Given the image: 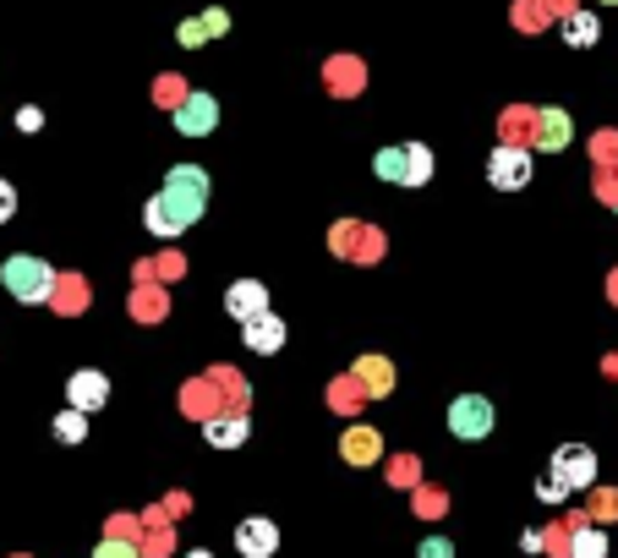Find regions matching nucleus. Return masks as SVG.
<instances>
[{"label":"nucleus","instance_id":"412c9836","mask_svg":"<svg viewBox=\"0 0 618 558\" xmlns=\"http://www.w3.org/2000/svg\"><path fill=\"white\" fill-rule=\"evenodd\" d=\"M537 498H542V503H563V498H569V488H563V482H558L553 471H548V477L537 482Z\"/></svg>","mask_w":618,"mask_h":558},{"label":"nucleus","instance_id":"f03ea898","mask_svg":"<svg viewBox=\"0 0 618 558\" xmlns=\"http://www.w3.org/2000/svg\"><path fill=\"white\" fill-rule=\"evenodd\" d=\"M203 219V208H192L182 197H170V192H159V197H148V208H143V225H148V236H186L192 225Z\"/></svg>","mask_w":618,"mask_h":558},{"label":"nucleus","instance_id":"b1692460","mask_svg":"<svg viewBox=\"0 0 618 558\" xmlns=\"http://www.w3.org/2000/svg\"><path fill=\"white\" fill-rule=\"evenodd\" d=\"M11 214H17V186H11V182H0V225H6Z\"/></svg>","mask_w":618,"mask_h":558},{"label":"nucleus","instance_id":"423d86ee","mask_svg":"<svg viewBox=\"0 0 618 558\" xmlns=\"http://www.w3.org/2000/svg\"><path fill=\"white\" fill-rule=\"evenodd\" d=\"M219 126V99L214 94H186V105H176V131L182 137H208Z\"/></svg>","mask_w":618,"mask_h":558},{"label":"nucleus","instance_id":"7ed1b4c3","mask_svg":"<svg viewBox=\"0 0 618 558\" xmlns=\"http://www.w3.org/2000/svg\"><path fill=\"white\" fill-rule=\"evenodd\" d=\"M493 400H482V394H460L454 405H449V433L465 438V443H482V438L493 433Z\"/></svg>","mask_w":618,"mask_h":558},{"label":"nucleus","instance_id":"20e7f679","mask_svg":"<svg viewBox=\"0 0 618 558\" xmlns=\"http://www.w3.org/2000/svg\"><path fill=\"white\" fill-rule=\"evenodd\" d=\"M553 477L569 493L591 488V482H597V454H591L586 443H563V449H553Z\"/></svg>","mask_w":618,"mask_h":558},{"label":"nucleus","instance_id":"1a4fd4ad","mask_svg":"<svg viewBox=\"0 0 618 558\" xmlns=\"http://www.w3.org/2000/svg\"><path fill=\"white\" fill-rule=\"evenodd\" d=\"M236 548H242V558H274V548H279V526L252 515V520L236 526Z\"/></svg>","mask_w":618,"mask_h":558},{"label":"nucleus","instance_id":"cd10ccee","mask_svg":"<svg viewBox=\"0 0 618 558\" xmlns=\"http://www.w3.org/2000/svg\"><path fill=\"white\" fill-rule=\"evenodd\" d=\"M192 558H208V554H192Z\"/></svg>","mask_w":618,"mask_h":558},{"label":"nucleus","instance_id":"39448f33","mask_svg":"<svg viewBox=\"0 0 618 558\" xmlns=\"http://www.w3.org/2000/svg\"><path fill=\"white\" fill-rule=\"evenodd\" d=\"M66 400H71V411H105V400H110V378L105 372H94V368H82V372H71L66 378Z\"/></svg>","mask_w":618,"mask_h":558},{"label":"nucleus","instance_id":"a211bd4d","mask_svg":"<svg viewBox=\"0 0 618 558\" xmlns=\"http://www.w3.org/2000/svg\"><path fill=\"white\" fill-rule=\"evenodd\" d=\"M433 176V154L422 143H405V186H422Z\"/></svg>","mask_w":618,"mask_h":558},{"label":"nucleus","instance_id":"dca6fc26","mask_svg":"<svg viewBox=\"0 0 618 558\" xmlns=\"http://www.w3.org/2000/svg\"><path fill=\"white\" fill-rule=\"evenodd\" d=\"M372 176H377V182L405 186V143H400V148H377V159H372Z\"/></svg>","mask_w":618,"mask_h":558},{"label":"nucleus","instance_id":"4468645a","mask_svg":"<svg viewBox=\"0 0 618 558\" xmlns=\"http://www.w3.org/2000/svg\"><path fill=\"white\" fill-rule=\"evenodd\" d=\"M597 33H602V22H597L591 11H569V17H563V45L591 50V45H597Z\"/></svg>","mask_w":618,"mask_h":558},{"label":"nucleus","instance_id":"ddd939ff","mask_svg":"<svg viewBox=\"0 0 618 558\" xmlns=\"http://www.w3.org/2000/svg\"><path fill=\"white\" fill-rule=\"evenodd\" d=\"M340 454H345L351 466H377V454H383V438L372 433V428H351V433L340 438Z\"/></svg>","mask_w":618,"mask_h":558},{"label":"nucleus","instance_id":"393cba45","mask_svg":"<svg viewBox=\"0 0 618 558\" xmlns=\"http://www.w3.org/2000/svg\"><path fill=\"white\" fill-rule=\"evenodd\" d=\"M203 28H208V33H225V28H230V11H219V6L203 11Z\"/></svg>","mask_w":618,"mask_h":558},{"label":"nucleus","instance_id":"aec40b11","mask_svg":"<svg viewBox=\"0 0 618 558\" xmlns=\"http://www.w3.org/2000/svg\"><path fill=\"white\" fill-rule=\"evenodd\" d=\"M569 554H575V558H602V554H608V542H602V531H580Z\"/></svg>","mask_w":618,"mask_h":558},{"label":"nucleus","instance_id":"6e6552de","mask_svg":"<svg viewBox=\"0 0 618 558\" xmlns=\"http://www.w3.org/2000/svg\"><path fill=\"white\" fill-rule=\"evenodd\" d=\"M225 312H230L236 323L263 317V312H268V291H263V280H236V285L225 291Z\"/></svg>","mask_w":618,"mask_h":558},{"label":"nucleus","instance_id":"9b49d317","mask_svg":"<svg viewBox=\"0 0 618 558\" xmlns=\"http://www.w3.org/2000/svg\"><path fill=\"white\" fill-rule=\"evenodd\" d=\"M165 192L192 203V208H208V176H203L197 165H176V170L165 176Z\"/></svg>","mask_w":618,"mask_h":558},{"label":"nucleus","instance_id":"f257e3e1","mask_svg":"<svg viewBox=\"0 0 618 558\" xmlns=\"http://www.w3.org/2000/svg\"><path fill=\"white\" fill-rule=\"evenodd\" d=\"M0 280H6V291H11L17 302H28V307L50 302V291H56V268H50L45 257H28V252L6 257V263H0Z\"/></svg>","mask_w":618,"mask_h":558},{"label":"nucleus","instance_id":"f8f14e48","mask_svg":"<svg viewBox=\"0 0 618 558\" xmlns=\"http://www.w3.org/2000/svg\"><path fill=\"white\" fill-rule=\"evenodd\" d=\"M242 340H247V351H279L285 345V323L274 312H263V317L242 323Z\"/></svg>","mask_w":618,"mask_h":558},{"label":"nucleus","instance_id":"6ab92c4d","mask_svg":"<svg viewBox=\"0 0 618 558\" xmlns=\"http://www.w3.org/2000/svg\"><path fill=\"white\" fill-rule=\"evenodd\" d=\"M82 433H88V411H61V417H56V438H61V443H77Z\"/></svg>","mask_w":618,"mask_h":558},{"label":"nucleus","instance_id":"5701e85b","mask_svg":"<svg viewBox=\"0 0 618 558\" xmlns=\"http://www.w3.org/2000/svg\"><path fill=\"white\" fill-rule=\"evenodd\" d=\"M94 558H137V548H131V542H99Z\"/></svg>","mask_w":618,"mask_h":558},{"label":"nucleus","instance_id":"f3484780","mask_svg":"<svg viewBox=\"0 0 618 558\" xmlns=\"http://www.w3.org/2000/svg\"><path fill=\"white\" fill-rule=\"evenodd\" d=\"M356 372H362V383H367L372 394H389V389H394V368H389L383 356H362Z\"/></svg>","mask_w":618,"mask_h":558},{"label":"nucleus","instance_id":"2eb2a0df","mask_svg":"<svg viewBox=\"0 0 618 558\" xmlns=\"http://www.w3.org/2000/svg\"><path fill=\"white\" fill-rule=\"evenodd\" d=\"M247 433H252V422H247V417H214V422L203 428V438H208L214 449H236V443H242Z\"/></svg>","mask_w":618,"mask_h":558},{"label":"nucleus","instance_id":"0eeeda50","mask_svg":"<svg viewBox=\"0 0 618 558\" xmlns=\"http://www.w3.org/2000/svg\"><path fill=\"white\" fill-rule=\"evenodd\" d=\"M488 182L503 186V192H520V186L531 182V154H526V148H493Z\"/></svg>","mask_w":618,"mask_h":558},{"label":"nucleus","instance_id":"a878e982","mask_svg":"<svg viewBox=\"0 0 618 558\" xmlns=\"http://www.w3.org/2000/svg\"><path fill=\"white\" fill-rule=\"evenodd\" d=\"M203 39H208V28H203V22H186V28H182V45H203Z\"/></svg>","mask_w":618,"mask_h":558},{"label":"nucleus","instance_id":"4be33fe9","mask_svg":"<svg viewBox=\"0 0 618 558\" xmlns=\"http://www.w3.org/2000/svg\"><path fill=\"white\" fill-rule=\"evenodd\" d=\"M416 558H454V542H443V537H428V542L416 548Z\"/></svg>","mask_w":618,"mask_h":558},{"label":"nucleus","instance_id":"bb28decb","mask_svg":"<svg viewBox=\"0 0 618 558\" xmlns=\"http://www.w3.org/2000/svg\"><path fill=\"white\" fill-rule=\"evenodd\" d=\"M520 548H526V554H542L548 542H542V531H526V537H520Z\"/></svg>","mask_w":618,"mask_h":558},{"label":"nucleus","instance_id":"9d476101","mask_svg":"<svg viewBox=\"0 0 618 558\" xmlns=\"http://www.w3.org/2000/svg\"><path fill=\"white\" fill-rule=\"evenodd\" d=\"M569 137H575L569 110H537V148H542V154H563Z\"/></svg>","mask_w":618,"mask_h":558}]
</instances>
